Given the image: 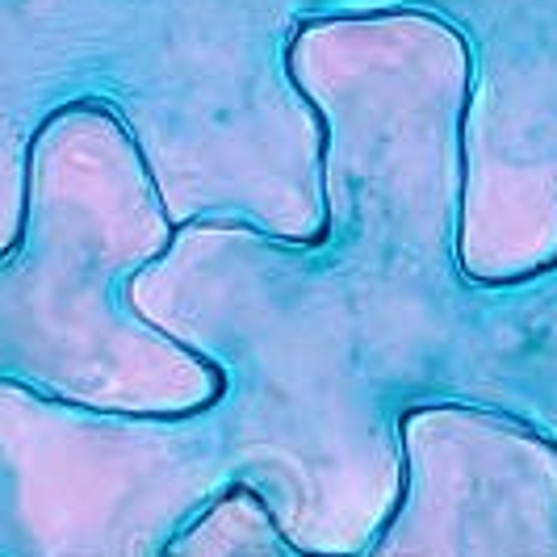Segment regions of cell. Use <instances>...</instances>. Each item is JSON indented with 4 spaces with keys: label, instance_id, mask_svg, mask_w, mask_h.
<instances>
[{
    "label": "cell",
    "instance_id": "cell-2",
    "mask_svg": "<svg viewBox=\"0 0 557 557\" xmlns=\"http://www.w3.org/2000/svg\"><path fill=\"white\" fill-rule=\"evenodd\" d=\"M106 281L81 248L59 239L55 201L26 176V219L0 256V382L92 411L139 416L88 361V323L106 319Z\"/></svg>",
    "mask_w": 557,
    "mask_h": 557
},
{
    "label": "cell",
    "instance_id": "cell-1",
    "mask_svg": "<svg viewBox=\"0 0 557 557\" xmlns=\"http://www.w3.org/2000/svg\"><path fill=\"white\" fill-rule=\"evenodd\" d=\"M231 491L219 428L0 382V557H168Z\"/></svg>",
    "mask_w": 557,
    "mask_h": 557
}]
</instances>
